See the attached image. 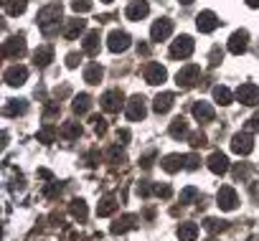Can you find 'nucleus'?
<instances>
[{
	"instance_id": "obj_1",
	"label": "nucleus",
	"mask_w": 259,
	"mask_h": 241,
	"mask_svg": "<svg viewBox=\"0 0 259 241\" xmlns=\"http://www.w3.org/2000/svg\"><path fill=\"white\" fill-rule=\"evenodd\" d=\"M61 13H64V11H61V3H51V6L41 8V11H38V16H36L38 28H41L44 33H51V31H54V26H59Z\"/></svg>"
},
{
	"instance_id": "obj_2",
	"label": "nucleus",
	"mask_w": 259,
	"mask_h": 241,
	"mask_svg": "<svg viewBox=\"0 0 259 241\" xmlns=\"http://www.w3.org/2000/svg\"><path fill=\"white\" fill-rule=\"evenodd\" d=\"M198 79H201V69H198L196 64H188V66H183V69L176 74V84L183 86V89H191Z\"/></svg>"
},
{
	"instance_id": "obj_3",
	"label": "nucleus",
	"mask_w": 259,
	"mask_h": 241,
	"mask_svg": "<svg viewBox=\"0 0 259 241\" xmlns=\"http://www.w3.org/2000/svg\"><path fill=\"white\" fill-rule=\"evenodd\" d=\"M193 49H196V43H193L191 36H178L170 46V56L173 59H188L193 54Z\"/></svg>"
},
{
	"instance_id": "obj_4",
	"label": "nucleus",
	"mask_w": 259,
	"mask_h": 241,
	"mask_svg": "<svg viewBox=\"0 0 259 241\" xmlns=\"http://www.w3.org/2000/svg\"><path fill=\"white\" fill-rule=\"evenodd\" d=\"M26 54V36L21 33V36H13L11 41H6L3 43V56L6 59H21Z\"/></svg>"
},
{
	"instance_id": "obj_5",
	"label": "nucleus",
	"mask_w": 259,
	"mask_h": 241,
	"mask_svg": "<svg viewBox=\"0 0 259 241\" xmlns=\"http://www.w3.org/2000/svg\"><path fill=\"white\" fill-rule=\"evenodd\" d=\"M130 36L124 33V31H112L109 33V38H107V49L112 51V54H122V51H127L130 49Z\"/></svg>"
},
{
	"instance_id": "obj_6",
	"label": "nucleus",
	"mask_w": 259,
	"mask_h": 241,
	"mask_svg": "<svg viewBox=\"0 0 259 241\" xmlns=\"http://www.w3.org/2000/svg\"><path fill=\"white\" fill-rule=\"evenodd\" d=\"M148 114V107H145V97L135 94L133 99L127 102V119H133V122H138V119H143Z\"/></svg>"
},
{
	"instance_id": "obj_7",
	"label": "nucleus",
	"mask_w": 259,
	"mask_h": 241,
	"mask_svg": "<svg viewBox=\"0 0 259 241\" xmlns=\"http://www.w3.org/2000/svg\"><path fill=\"white\" fill-rule=\"evenodd\" d=\"M122 102H124V94H122L119 89H109V91H104V97L99 99V104H102L104 112H119Z\"/></svg>"
},
{
	"instance_id": "obj_8",
	"label": "nucleus",
	"mask_w": 259,
	"mask_h": 241,
	"mask_svg": "<svg viewBox=\"0 0 259 241\" xmlns=\"http://www.w3.org/2000/svg\"><path fill=\"white\" fill-rule=\"evenodd\" d=\"M219 16L213 13V11H203V13H198V18H196V28L201 31V33H211V31H216L219 28Z\"/></svg>"
},
{
	"instance_id": "obj_9",
	"label": "nucleus",
	"mask_w": 259,
	"mask_h": 241,
	"mask_svg": "<svg viewBox=\"0 0 259 241\" xmlns=\"http://www.w3.org/2000/svg\"><path fill=\"white\" fill-rule=\"evenodd\" d=\"M143 74H145V81H148V84H163V81L168 79V71H165V66H160V64H155V61L145 64Z\"/></svg>"
},
{
	"instance_id": "obj_10",
	"label": "nucleus",
	"mask_w": 259,
	"mask_h": 241,
	"mask_svg": "<svg viewBox=\"0 0 259 241\" xmlns=\"http://www.w3.org/2000/svg\"><path fill=\"white\" fill-rule=\"evenodd\" d=\"M231 150H234L236 155H249V153L254 150L251 135H249V132H236L234 140H231Z\"/></svg>"
},
{
	"instance_id": "obj_11",
	"label": "nucleus",
	"mask_w": 259,
	"mask_h": 241,
	"mask_svg": "<svg viewBox=\"0 0 259 241\" xmlns=\"http://www.w3.org/2000/svg\"><path fill=\"white\" fill-rule=\"evenodd\" d=\"M216 201H219V208H221V211H234V208L239 206V196H236V190L229 188V185H224V188L219 190Z\"/></svg>"
},
{
	"instance_id": "obj_12",
	"label": "nucleus",
	"mask_w": 259,
	"mask_h": 241,
	"mask_svg": "<svg viewBox=\"0 0 259 241\" xmlns=\"http://www.w3.org/2000/svg\"><path fill=\"white\" fill-rule=\"evenodd\" d=\"M236 99H239L241 104H246V107H254V104L259 102V86H256V84H241V86L236 89Z\"/></svg>"
},
{
	"instance_id": "obj_13",
	"label": "nucleus",
	"mask_w": 259,
	"mask_h": 241,
	"mask_svg": "<svg viewBox=\"0 0 259 241\" xmlns=\"http://www.w3.org/2000/svg\"><path fill=\"white\" fill-rule=\"evenodd\" d=\"M170 33H173V21H170V18H160V21H155L153 28H150L153 41H165Z\"/></svg>"
},
{
	"instance_id": "obj_14",
	"label": "nucleus",
	"mask_w": 259,
	"mask_h": 241,
	"mask_svg": "<svg viewBox=\"0 0 259 241\" xmlns=\"http://www.w3.org/2000/svg\"><path fill=\"white\" fill-rule=\"evenodd\" d=\"M3 79H6V84H11V86H21V84H26V79H28V69H26V66H11V69H6Z\"/></svg>"
},
{
	"instance_id": "obj_15",
	"label": "nucleus",
	"mask_w": 259,
	"mask_h": 241,
	"mask_svg": "<svg viewBox=\"0 0 259 241\" xmlns=\"http://www.w3.org/2000/svg\"><path fill=\"white\" fill-rule=\"evenodd\" d=\"M246 46H249V33L241 28V31H236V33H231V38H229V51L231 54H244L246 51Z\"/></svg>"
},
{
	"instance_id": "obj_16",
	"label": "nucleus",
	"mask_w": 259,
	"mask_h": 241,
	"mask_svg": "<svg viewBox=\"0 0 259 241\" xmlns=\"http://www.w3.org/2000/svg\"><path fill=\"white\" fill-rule=\"evenodd\" d=\"M150 13V6L145 3V0H135V3H130V8L124 11V16L130 18V21H140V18H145Z\"/></svg>"
},
{
	"instance_id": "obj_17",
	"label": "nucleus",
	"mask_w": 259,
	"mask_h": 241,
	"mask_svg": "<svg viewBox=\"0 0 259 241\" xmlns=\"http://www.w3.org/2000/svg\"><path fill=\"white\" fill-rule=\"evenodd\" d=\"M193 117L198 119V122H213L216 112H213L211 104H206V102H196V104H193Z\"/></svg>"
},
{
	"instance_id": "obj_18",
	"label": "nucleus",
	"mask_w": 259,
	"mask_h": 241,
	"mask_svg": "<svg viewBox=\"0 0 259 241\" xmlns=\"http://www.w3.org/2000/svg\"><path fill=\"white\" fill-rule=\"evenodd\" d=\"M208 170L216 173V175L226 173V170H229V158H226L224 153H211V158H208Z\"/></svg>"
},
{
	"instance_id": "obj_19",
	"label": "nucleus",
	"mask_w": 259,
	"mask_h": 241,
	"mask_svg": "<svg viewBox=\"0 0 259 241\" xmlns=\"http://www.w3.org/2000/svg\"><path fill=\"white\" fill-rule=\"evenodd\" d=\"M173 102H176V97H173L170 91H163V94H158V97H155V102H153V109H155L158 114H165V112L173 107Z\"/></svg>"
},
{
	"instance_id": "obj_20",
	"label": "nucleus",
	"mask_w": 259,
	"mask_h": 241,
	"mask_svg": "<svg viewBox=\"0 0 259 241\" xmlns=\"http://www.w3.org/2000/svg\"><path fill=\"white\" fill-rule=\"evenodd\" d=\"M33 61H36V66H49L51 61H54V49L51 46H41V49H36V54H33Z\"/></svg>"
},
{
	"instance_id": "obj_21",
	"label": "nucleus",
	"mask_w": 259,
	"mask_h": 241,
	"mask_svg": "<svg viewBox=\"0 0 259 241\" xmlns=\"http://www.w3.org/2000/svg\"><path fill=\"white\" fill-rule=\"evenodd\" d=\"M6 117H16V114H26L28 112V102L26 99H11L8 104H6Z\"/></svg>"
},
{
	"instance_id": "obj_22",
	"label": "nucleus",
	"mask_w": 259,
	"mask_h": 241,
	"mask_svg": "<svg viewBox=\"0 0 259 241\" xmlns=\"http://www.w3.org/2000/svg\"><path fill=\"white\" fill-rule=\"evenodd\" d=\"M102 76H104V69H102L99 64H89V66L84 69V81H87V84H99Z\"/></svg>"
},
{
	"instance_id": "obj_23",
	"label": "nucleus",
	"mask_w": 259,
	"mask_h": 241,
	"mask_svg": "<svg viewBox=\"0 0 259 241\" xmlns=\"http://www.w3.org/2000/svg\"><path fill=\"white\" fill-rule=\"evenodd\" d=\"M81 49H84V54L94 56V54L99 51V31H92V33H87V38H84Z\"/></svg>"
},
{
	"instance_id": "obj_24",
	"label": "nucleus",
	"mask_w": 259,
	"mask_h": 241,
	"mask_svg": "<svg viewBox=\"0 0 259 241\" xmlns=\"http://www.w3.org/2000/svg\"><path fill=\"white\" fill-rule=\"evenodd\" d=\"M188 135V122H186V119L183 117H176L173 119V122H170V137H186Z\"/></svg>"
},
{
	"instance_id": "obj_25",
	"label": "nucleus",
	"mask_w": 259,
	"mask_h": 241,
	"mask_svg": "<svg viewBox=\"0 0 259 241\" xmlns=\"http://www.w3.org/2000/svg\"><path fill=\"white\" fill-rule=\"evenodd\" d=\"M198 236V226L196 223H181L178 226V238L181 241H196Z\"/></svg>"
},
{
	"instance_id": "obj_26",
	"label": "nucleus",
	"mask_w": 259,
	"mask_h": 241,
	"mask_svg": "<svg viewBox=\"0 0 259 241\" xmlns=\"http://www.w3.org/2000/svg\"><path fill=\"white\" fill-rule=\"evenodd\" d=\"M84 26H87V21H81V18H74V21H69V23H66V28H64V36H66V38H76V36L84 31Z\"/></svg>"
},
{
	"instance_id": "obj_27",
	"label": "nucleus",
	"mask_w": 259,
	"mask_h": 241,
	"mask_svg": "<svg viewBox=\"0 0 259 241\" xmlns=\"http://www.w3.org/2000/svg\"><path fill=\"white\" fill-rule=\"evenodd\" d=\"M186 165V158H181V155H168V158H163V170H168V173H176V170H181Z\"/></svg>"
},
{
	"instance_id": "obj_28",
	"label": "nucleus",
	"mask_w": 259,
	"mask_h": 241,
	"mask_svg": "<svg viewBox=\"0 0 259 241\" xmlns=\"http://www.w3.org/2000/svg\"><path fill=\"white\" fill-rule=\"evenodd\" d=\"M92 109V97L89 94H79L76 99H74V112L76 114H87Z\"/></svg>"
},
{
	"instance_id": "obj_29",
	"label": "nucleus",
	"mask_w": 259,
	"mask_h": 241,
	"mask_svg": "<svg viewBox=\"0 0 259 241\" xmlns=\"http://www.w3.org/2000/svg\"><path fill=\"white\" fill-rule=\"evenodd\" d=\"M28 6V0H6V13L8 16H21Z\"/></svg>"
},
{
	"instance_id": "obj_30",
	"label": "nucleus",
	"mask_w": 259,
	"mask_h": 241,
	"mask_svg": "<svg viewBox=\"0 0 259 241\" xmlns=\"http://www.w3.org/2000/svg\"><path fill=\"white\" fill-rule=\"evenodd\" d=\"M133 226H135V216H124V218H119V221L112 226V233H122V231L133 228Z\"/></svg>"
},
{
	"instance_id": "obj_31",
	"label": "nucleus",
	"mask_w": 259,
	"mask_h": 241,
	"mask_svg": "<svg viewBox=\"0 0 259 241\" xmlns=\"http://www.w3.org/2000/svg\"><path fill=\"white\" fill-rule=\"evenodd\" d=\"M213 99L219 104H231V91L226 86H213Z\"/></svg>"
},
{
	"instance_id": "obj_32",
	"label": "nucleus",
	"mask_w": 259,
	"mask_h": 241,
	"mask_svg": "<svg viewBox=\"0 0 259 241\" xmlns=\"http://www.w3.org/2000/svg\"><path fill=\"white\" fill-rule=\"evenodd\" d=\"M61 135H64L66 140H74V137H79V135H81V127H79V122H69V125H64V127H61Z\"/></svg>"
},
{
	"instance_id": "obj_33",
	"label": "nucleus",
	"mask_w": 259,
	"mask_h": 241,
	"mask_svg": "<svg viewBox=\"0 0 259 241\" xmlns=\"http://www.w3.org/2000/svg\"><path fill=\"white\" fill-rule=\"evenodd\" d=\"M114 208H117V201H114L112 196H107L97 211H99V216H109V213H114Z\"/></svg>"
},
{
	"instance_id": "obj_34",
	"label": "nucleus",
	"mask_w": 259,
	"mask_h": 241,
	"mask_svg": "<svg viewBox=\"0 0 259 241\" xmlns=\"http://www.w3.org/2000/svg\"><path fill=\"white\" fill-rule=\"evenodd\" d=\"M71 216L79 218V221H84V218H87V203H84V201H74V203H71Z\"/></svg>"
},
{
	"instance_id": "obj_35",
	"label": "nucleus",
	"mask_w": 259,
	"mask_h": 241,
	"mask_svg": "<svg viewBox=\"0 0 259 241\" xmlns=\"http://www.w3.org/2000/svg\"><path fill=\"white\" fill-rule=\"evenodd\" d=\"M71 8L76 13H89L92 11V0H71Z\"/></svg>"
},
{
	"instance_id": "obj_36",
	"label": "nucleus",
	"mask_w": 259,
	"mask_h": 241,
	"mask_svg": "<svg viewBox=\"0 0 259 241\" xmlns=\"http://www.w3.org/2000/svg\"><path fill=\"white\" fill-rule=\"evenodd\" d=\"M203 226H206L211 233H216V231H224V228H226V223H224V221H219V218H206V223H203Z\"/></svg>"
},
{
	"instance_id": "obj_37",
	"label": "nucleus",
	"mask_w": 259,
	"mask_h": 241,
	"mask_svg": "<svg viewBox=\"0 0 259 241\" xmlns=\"http://www.w3.org/2000/svg\"><path fill=\"white\" fill-rule=\"evenodd\" d=\"M249 173H251L249 165H236V168H234V178H236V180H246Z\"/></svg>"
},
{
	"instance_id": "obj_38",
	"label": "nucleus",
	"mask_w": 259,
	"mask_h": 241,
	"mask_svg": "<svg viewBox=\"0 0 259 241\" xmlns=\"http://www.w3.org/2000/svg\"><path fill=\"white\" fill-rule=\"evenodd\" d=\"M54 135H56V130H54V127H44V130L38 132V140H41V142H51V140H54Z\"/></svg>"
},
{
	"instance_id": "obj_39",
	"label": "nucleus",
	"mask_w": 259,
	"mask_h": 241,
	"mask_svg": "<svg viewBox=\"0 0 259 241\" xmlns=\"http://www.w3.org/2000/svg\"><path fill=\"white\" fill-rule=\"evenodd\" d=\"M196 196H198V190H196V188H186V190L181 193V203H191Z\"/></svg>"
},
{
	"instance_id": "obj_40",
	"label": "nucleus",
	"mask_w": 259,
	"mask_h": 241,
	"mask_svg": "<svg viewBox=\"0 0 259 241\" xmlns=\"http://www.w3.org/2000/svg\"><path fill=\"white\" fill-rule=\"evenodd\" d=\"M221 56H224L221 54V46H213L211 49V66H219L221 64Z\"/></svg>"
},
{
	"instance_id": "obj_41",
	"label": "nucleus",
	"mask_w": 259,
	"mask_h": 241,
	"mask_svg": "<svg viewBox=\"0 0 259 241\" xmlns=\"http://www.w3.org/2000/svg\"><path fill=\"white\" fill-rule=\"evenodd\" d=\"M79 61H81V56H79V54H69V56H66V66H69V69H76V66H79Z\"/></svg>"
},
{
	"instance_id": "obj_42",
	"label": "nucleus",
	"mask_w": 259,
	"mask_h": 241,
	"mask_svg": "<svg viewBox=\"0 0 259 241\" xmlns=\"http://www.w3.org/2000/svg\"><path fill=\"white\" fill-rule=\"evenodd\" d=\"M186 168L188 170H196L198 168V158L196 155H186Z\"/></svg>"
},
{
	"instance_id": "obj_43",
	"label": "nucleus",
	"mask_w": 259,
	"mask_h": 241,
	"mask_svg": "<svg viewBox=\"0 0 259 241\" xmlns=\"http://www.w3.org/2000/svg\"><path fill=\"white\" fill-rule=\"evenodd\" d=\"M191 145H193V148H203V145H206V137H203V135H193V137H191Z\"/></svg>"
},
{
	"instance_id": "obj_44",
	"label": "nucleus",
	"mask_w": 259,
	"mask_h": 241,
	"mask_svg": "<svg viewBox=\"0 0 259 241\" xmlns=\"http://www.w3.org/2000/svg\"><path fill=\"white\" fill-rule=\"evenodd\" d=\"M249 130H259V112L249 119Z\"/></svg>"
},
{
	"instance_id": "obj_45",
	"label": "nucleus",
	"mask_w": 259,
	"mask_h": 241,
	"mask_svg": "<svg viewBox=\"0 0 259 241\" xmlns=\"http://www.w3.org/2000/svg\"><path fill=\"white\" fill-rule=\"evenodd\" d=\"M150 165H153V155H145L143 158V168H150Z\"/></svg>"
},
{
	"instance_id": "obj_46",
	"label": "nucleus",
	"mask_w": 259,
	"mask_h": 241,
	"mask_svg": "<svg viewBox=\"0 0 259 241\" xmlns=\"http://www.w3.org/2000/svg\"><path fill=\"white\" fill-rule=\"evenodd\" d=\"M150 49H148V43H138V54H148Z\"/></svg>"
},
{
	"instance_id": "obj_47",
	"label": "nucleus",
	"mask_w": 259,
	"mask_h": 241,
	"mask_svg": "<svg viewBox=\"0 0 259 241\" xmlns=\"http://www.w3.org/2000/svg\"><path fill=\"white\" fill-rule=\"evenodd\" d=\"M117 137H119V140H130V132H127V130H119Z\"/></svg>"
},
{
	"instance_id": "obj_48",
	"label": "nucleus",
	"mask_w": 259,
	"mask_h": 241,
	"mask_svg": "<svg viewBox=\"0 0 259 241\" xmlns=\"http://www.w3.org/2000/svg\"><path fill=\"white\" fill-rule=\"evenodd\" d=\"M246 6H251V8H259V0H246Z\"/></svg>"
},
{
	"instance_id": "obj_49",
	"label": "nucleus",
	"mask_w": 259,
	"mask_h": 241,
	"mask_svg": "<svg viewBox=\"0 0 259 241\" xmlns=\"http://www.w3.org/2000/svg\"><path fill=\"white\" fill-rule=\"evenodd\" d=\"M178 3H183V6H191V3H193V0H178Z\"/></svg>"
},
{
	"instance_id": "obj_50",
	"label": "nucleus",
	"mask_w": 259,
	"mask_h": 241,
	"mask_svg": "<svg viewBox=\"0 0 259 241\" xmlns=\"http://www.w3.org/2000/svg\"><path fill=\"white\" fill-rule=\"evenodd\" d=\"M102 3H112V0H102Z\"/></svg>"
},
{
	"instance_id": "obj_51",
	"label": "nucleus",
	"mask_w": 259,
	"mask_h": 241,
	"mask_svg": "<svg viewBox=\"0 0 259 241\" xmlns=\"http://www.w3.org/2000/svg\"><path fill=\"white\" fill-rule=\"evenodd\" d=\"M208 241H216V238H208Z\"/></svg>"
}]
</instances>
